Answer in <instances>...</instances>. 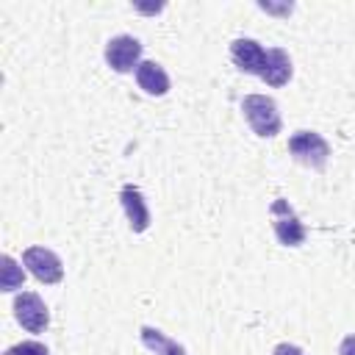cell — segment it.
Returning a JSON list of instances; mask_svg holds the SVG:
<instances>
[{"mask_svg": "<svg viewBox=\"0 0 355 355\" xmlns=\"http://www.w3.org/2000/svg\"><path fill=\"white\" fill-rule=\"evenodd\" d=\"M241 111L244 119L250 122V128L261 136V139H272L280 133V111L277 103L266 94H247L241 100Z\"/></svg>", "mask_w": 355, "mask_h": 355, "instance_id": "2", "label": "cell"}, {"mask_svg": "<svg viewBox=\"0 0 355 355\" xmlns=\"http://www.w3.org/2000/svg\"><path fill=\"white\" fill-rule=\"evenodd\" d=\"M14 316L28 333H42L50 324V311H47L44 300L39 294H33V291H22L14 300Z\"/></svg>", "mask_w": 355, "mask_h": 355, "instance_id": "6", "label": "cell"}, {"mask_svg": "<svg viewBox=\"0 0 355 355\" xmlns=\"http://www.w3.org/2000/svg\"><path fill=\"white\" fill-rule=\"evenodd\" d=\"M139 336H141V344L155 355H186V349L178 341H172L166 333H161L158 327H141Z\"/></svg>", "mask_w": 355, "mask_h": 355, "instance_id": "10", "label": "cell"}, {"mask_svg": "<svg viewBox=\"0 0 355 355\" xmlns=\"http://www.w3.org/2000/svg\"><path fill=\"white\" fill-rule=\"evenodd\" d=\"M272 355H305V352L300 347H294V344H277Z\"/></svg>", "mask_w": 355, "mask_h": 355, "instance_id": "13", "label": "cell"}, {"mask_svg": "<svg viewBox=\"0 0 355 355\" xmlns=\"http://www.w3.org/2000/svg\"><path fill=\"white\" fill-rule=\"evenodd\" d=\"M119 200H122L125 216H128V222H130V230H133V233H144V230L150 227V208H147L141 191H139L136 186H125L122 194H119Z\"/></svg>", "mask_w": 355, "mask_h": 355, "instance_id": "8", "label": "cell"}, {"mask_svg": "<svg viewBox=\"0 0 355 355\" xmlns=\"http://www.w3.org/2000/svg\"><path fill=\"white\" fill-rule=\"evenodd\" d=\"M136 80L153 97H161V94L169 92V75L164 72V67L158 61H141L139 69H136Z\"/></svg>", "mask_w": 355, "mask_h": 355, "instance_id": "9", "label": "cell"}, {"mask_svg": "<svg viewBox=\"0 0 355 355\" xmlns=\"http://www.w3.org/2000/svg\"><path fill=\"white\" fill-rule=\"evenodd\" d=\"M288 150L300 164H305L311 169H324V164L330 158V144L316 130H297L288 139Z\"/></svg>", "mask_w": 355, "mask_h": 355, "instance_id": "3", "label": "cell"}, {"mask_svg": "<svg viewBox=\"0 0 355 355\" xmlns=\"http://www.w3.org/2000/svg\"><path fill=\"white\" fill-rule=\"evenodd\" d=\"M0 286H3V291H11V288L22 286V272L14 263V258H8V255H3V280H0Z\"/></svg>", "mask_w": 355, "mask_h": 355, "instance_id": "11", "label": "cell"}, {"mask_svg": "<svg viewBox=\"0 0 355 355\" xmlns=\"http://www.w3.org/2000/svg\"><path fill=\"white\" fill-rule=\"evenodd\" d=\"M338 355H355V336H347L338 344Z\"/></svg>", "mask_w": 355, "mask_h": 355, "instance_id": "14", "label": "cell"}, {"mask_svg": "<svg viewBox=\"0 0 355 355\" xmlns=\"http://www.w3.org/2000/svg\"><path fill=\"white\" fill-rule=\"evenodd\" d=\"M22 263H25L28 272H31L36 280H42V283H58V280L64 277V263H61V258H58L53 250H47V247H28V250L22 252Z\"/></svg>", "mask_w": 355, "mask_h": 355, "instance_id": "7", "label": "cell"}, {"mask_svg": "<svg viewBox=\"0 0 355 355\" xmlns=\"http://www.w3.org/2000/svg\"><path fill=\"white\" fill-rule=\"evenodd\" d=\"M272 225H275V236L280 244L297 247L305 241V225L300 222V216L294 214V208L286 200L272 202Z\"/></svg>", "mask_w": 355, "mask_h": 355, "instance_id": "5", "label": "cell"}, {"mask_svg": "<svg viewBox=\"0 0 355 355\" xmlns=\"http://www.w3.org/2000/svg\"><path fill=\"white\" fill-rule=\"evenodd\" d=\"M3 355H50V352L42 341H19V344L8 347Z\"/></svg>", "mask_w": 355, "mask_h": 355, "instance_id": "12", "label": "cell"}, {"mask_svg": "<svg viewBox=\"0 0 355 355\" xmlns=\"http://www.w3.org/2000/svg\"><path fill=\"white\" fill-rule=\"evenodd\" d=\"M230 58L239 69L258 75L269 86H286L291 78V58L283 47L263 50L255 39H236L230 44Z\"/></svg>", "mask_w": 355, "mask_h": 355, "instance_id": "1", "label": "cell"}, {"mask_svg": "<svg viewBox=\"0 0 355 355\" xmlns=\"http://www.w3.org/2000/svg\"><path fill=\"white\" fill-rule=\"evenodd\" d=\"M141 58V42L136 36H128V33H119L114 39H108L105 44V64L114 69V72H130V69H139V61Z\"/></svg>", "mask_w": 355, "mask_h": 355, "instance_id": "4", "label": "cell"}]
</instances>
